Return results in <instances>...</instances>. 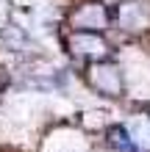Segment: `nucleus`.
Masks as SVG:
<instances>
[{
    "label": "nucleus",
    "mask_w": 150,
    "mask_h": 152,
    "mask_svg": "<svg viewBox=\"0 0 150 152\" xmlns=\"http://www.w3.org/2000/svg\"><path fill=\"white\" fill-rule=\"evenodd\" d=\"M67 47L75 58H83L89 64H98V61H109L111 47L100 33H89V31H72L67 39Z\"/></svg>",
    "instance_id": "obj_1"
},
{
    "label": "nucleus",
    "mask_w": 150,
    "mask_h": 152,
    "mask_svg": "<svg viewBox=\"0 0 150 152\" xmlns=\"http://www.w3.org/2000/svg\"><path fill=\"white\" fill-rule=\"evenodd\" d=\"M86 80H89V86L95 91H100L103 97H122V69L114 64V61L89 64Z\"/></svg>",
    "instance_id": "obj_2"
},
{
    "label": "nucleus",
    "mask_w": 150,
    "mask_h": 152,
    "mask_svg": "<svg viewBox=\"0 0 150 152\" xmlns=\"http://www.w3.org/2000/svg\"><path fill=\"white\" fill-rule=\"evenodd\" d=\"M69 25L72 31H89V33H103L111 25V14L100 0H89V3H81L69 14Z\"/></svg>",
    "instance_id": "obj_3"
},
{
    "label": "nucleus",
    "mask_w": 150,
    "mask_h": 152,
    "mask_svg": "<svg viewBox=\"0 0 150 152\" xmlns=\"http://www.w3.org/2000/svg\"><path fill=\"white\" fill-rule=\"evenodd\" d=\"M114 17H117V25L128 33H139L150 25V14L142 3H120Z\"/></svg>",
    "instance_id": "obj_4"
},
{
    "label": "nucleus",
    "mask_w": 150,
    "mask_h": 152,
    "mask_svg": "<svg viewBox=\"0 0 150 152\" xmlns=\"http://www.w3.org/2000/svg\"><path fill=\"white\" fill-rule=\"evenodd\" d=\"M125 130H128V136L139 152H150V116H142V113L131 116Z\"/></svg>",
    "instance_id": "obj_5"
},
{
    "label": "nucleus",
    "mask_w": 150,
    "mask_h": 152,
    "mask_svg": "<svg viewBox=\"0 0 150 152\" xmlns=\"http://www.w3.org/2000/svg\"><path fill=\"white\" fill-rule=\"evenodd\" d=\"M109 147L114 152H139L134 147V141H131V136H128L125 127H111L109 130Z\"/></svg>",
    "instance_id": "obj_6"
},
{
    "label": "nucleus",
    "mask_w": 150,
    "mask_h": 152,
    "mask_svg": "<svg viewBox=\"0 0 150 152\" xmlns=\"http://www.w3.org/2000/svg\"><path fill=\"white\" fill-rule=\"evenodd\" d=\"M6 80H8V77H6V72H3V69H0V91H3V86H6Z\"/></svg>",
    "instance_id": "obj_7"
}]
</instances>
